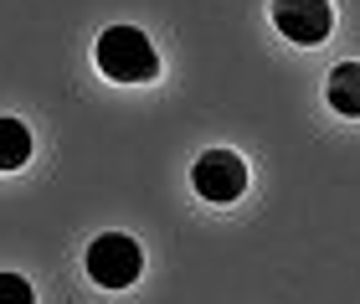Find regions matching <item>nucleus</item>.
Masks as SVG:
<instances>
[{"label":"nucleus","instance_id":"0eeeda50","mask_svg":"<svg viewBox=\"0 0 360 304\" xmlns=\"http://www.w3.org/2000/svg\"><path fill=\"white\" fill-rule=\"evenodd\" d=\"M0 304H37V289L21 274H0Z\"/></svg>","mask_w":360,"mask_h":304},{"label":"nucleus","instance_id":"39448f33","mask_svg":"<svg viewBox=\"0 0 360 304\" xmlns=\"http://www.w3.org/2000/svg\"><path fill=\"white\" fill-rule=\"evenodd\" d=\"M324 99H330L335 114L360 119V62H340V68H330V77H324Z\"/></svg>","mask_w":360,"mask_h":304},{"label":"nucleus","instance_id":"f03ea898","mask_svg":"<svg viewBox=\"0 0 360 304\" xmlns=\"http://www.w3.org/2000/svg\"><path fill=\"white\" fill-rule=\"evenodd\" d=\"M83 268H88V279L98 289H129V284L144 274V248L129 232H103V237L88 243Z\"/></svg>","mask_w":360,"mask_h":304},{"label":"nucleus","instance_id":"7ed1b4c3","mask_svg":"<svg viewBox=\"0 0 360 304\" xmlns=\"http://www.w3.org/2000/svg\"><path fill=\"white\" fill-rule=\"evenodd\" d=\"M248 181H252V170H248V160H242L237 150H206V155H195V165H191L195 196L211 201V206L242 201L248 196Z\"/></svg>","mask_w":360,"mask_h":304},{"label":"nucleus","instance_id":"20e7f679","mask_svg":"<svg viewBox=\"0 0 360 304\" xmlns=\"http://www.w3.org/2000/svg\"><path fill=\"white\" fill-rule=\"evenodd\" d=\"M273 26L293 46H319L335 31V6L330 0H273Z\"/></svg>","mask_w":360,"mask_h":304},{"label":"nucleus","instance_id":"f257e3e1","mask_svg":"<svg viewBox=\"0 0 360 304\" xmlns=\"http://www.w3.org/2000/svg\"><path fill=\"white\" fill-rule=\"evenodd\" d=\"M93 62H98V72H103L108 83H124V88L155 83L160 77V52L139 26H108L93 46Z\"/></svg>","mask_w":360,"mask_h":304},{"label":"nucleus","instance_id":"423d86ee","mask_svg":"<svg viewBox=\"0 0 360 304\" xmlns=\"http://www.w3.org/2000/svg\"><path fill=\"white\" fill-rule=\"evenodd\" d=\"M31 150H37V139H31V129L21 119H11V114H0V175L6 170H21Z\"/></svg>","mask_w":360,"mask_h":304}]
</instances>
